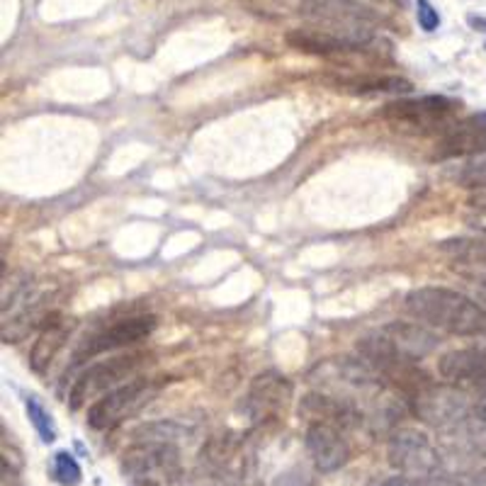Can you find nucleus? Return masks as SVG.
I'll return each instance as SVG.
<instances>
[{"label": "nucleus", "mask_w": 486, "mask_h": 486, "mask_svg": "<svg viewBox=\"0 0 486 486\" xmlns=\"http://www.w3.org/2000/svg\"><path fill=\"white\" fill-rule=\"evenodd\" d=\"M416 18H418V25L425 32H435L441 27V15H438V10L428 0H418L416 3Z\"/></svg>", "instance_id": "nucleus-23"}, {"label": "nucleus", "mask_w": 486, "mask_h": 486, "mask_svg": "<svg viewBox=\"0 0 486 486\" xmlns=\"http://www.w3.org/2000/svg\"><path fill=\"white\" fill-rule=\"evenodd\" d=\"M438 375L445 382L460 384V382H474L486 377V350L479 348H460L450 350L438 360Z\"/></svg>", "instance_id": "nucleus-15"}, {"label": "nucleus", "mask_w": 486, "mask_h": 486, "mask_svg": "<svg viewBox=\"0 0 486 486\" xmlns=\"http://www.w3.org/2000/svg\"><path fill=\"white\" fill-rule=\"evenodd\" d=\"M377 334L389 345L391 353L404 360H411V363H418L428 355H433L441 343L433 331H428L424 324H414V321H391L387 326H382Z\"/></svg>", "instance_id": "nucleus-11"}, {"label": "nucleus", "mask_w": 486, "mask_h": 486, "mask_svg": "<svg viewBox=\"0 0 486 486\" xmlns=\"http://www.w3.org/2000/svg\"><path fill=\"white\" fill-rule=\"evenodd\" d=\"M275 486H311V479L307 472L301 469H292V472H284L277 477Z\"/></svg>", "instance_id": "nucleus-24"}, {"label": "nucleus", "mask_w": 486, "mask_h": 486, "mask_svg": "<svg viewBox=\"0 0 486 486\" xmlns=\"http://www.w3.org/2000/svg\"><path fill=\"white\" fill-rule=\"evenodd\" d=\"M25 408H27V418H29V424L35 425L37 435L42 438V442L56 441V428H54L52 416H49V411L42 407V401H39L37 397H27Z\"/></svg>", "instance_id": "nucleus-21"}, {"label": "nucleus", "mask_w": 486, "mask_h": 486, "mask_svg": "<svg viewBox=\"0 0 486 486\" xmlns=\"http://www.w3.org/2000/svg\"><path fill=\"white\" fill-rule=\"evenodd\" d=\"M465 219L474 231L479 234H486V190L484 187H477L472 197L467 200V214Z\"/></svg>", "instance_id": "nucleus-22"}, {"label": "nucleus", "mask_w": 486, "mask_h": 486, "mask_svg": "<svg viewBox=\"0 0 486 486\" xmlns=\"http://www.w3.org/2000/svg\"><path fill=\"white\" fill-rule=\"evenodd\" d=\"M185 433V428L176 421H153V424H142L139 428H134L132 438L136 442H176Z\"/></svg>", "instance_id": "nucleus-19"}, {"label": "nucleus", "mask_w": 486, "mask_h": 486, "mask_svg": "<svg viewBox=\"0 0 486 486\" xmlns=\"http://www.w3.org/2000/svg\"><path fill=\"white\" fill-rule=\"evenodd\" d=\"M445 253H450L452 270L462 275L467 283L482 290L486 294V246L477 243V241H445L441 243Z\"/></svg>", "instance_id": "nucleus-14"}, {"label": "nucleus", "mask_w": 486, "mask_h": 486, "mask_svg": "<svg viewBox=\"0 0 486 486\" xmlns=\"http://www.w3.org/2000/svg\"><path fill=\"white\" fill-rule=\"evenodd\" d=\"M486 151V115H472L460 122H452L441 136L438 159H462L479 156Z\"/></svg>", "instance_id": "nucleus-12"}, {"label": "nucleus", "mask_w": 486, "mask_h": 486, "mask_svg": "<svg viewBox=\"0 0 486 486\" xmlns=\"http://www.w3.org/2000/svg\"><path fill=\"white\" fill-rule=\"evenodd\" d=\"M260 15H300L311 25H348V22H375L377 12L358 0H246Z\"/></svg>", "instance_id": "nucleus-2"}, {"label": "nucleus", "mask_w": 486, "mask_h": 486, "mask_svg": "<svg viewBox=\"0 0 486 486\" xmlns=\"http://www.w3.org/2000/svg\"><path fill=\"white\" fill-rule=\"evenodd\" d=\"M334 86L338 90H350L360 95H377V93L408 95L414 90L411 80L399 78V76H353V78H338Z\"/></svg>", "instance_id": "nucleus-18"}, {"label": "nucleus", "mask_w": 486, "mask_h": 486, "mask_svg": "<svg viewBox=\"0 0 486 486\" xmlns=\"http://www.w3.org/2000/svg\"><path fill=\"white\" fill-rule=\"evenodd\" d=\"M180 452L173 442H136L122 457V472L132 479H151L156 472L176 474Z\"/></svg>", "instance_id": "nucleus-10"}, {"label": "nucleus", "mask_w": 486, "mask_h": 486, "mask_svg": "<svg viewBox=\"0 0 486 486\" xmlns=\"http://www.w3.org/2000/svg\"><path fill=\"white\" fill-rule=\"evenodd\" d=\"M474 389H477L479 397H482V399H484V401H486V377H484V380H477V382H474Z\"/></svg>", "instance_id": "nucleus-27"}, {"label": "nucleus", "mask_w": 486, "mask_h": 486, "mask_svg": "<svg viewBox=\"0 0 486 486\" xmlns=\"http://www.w3.org/2000/svg\"><path fill=\"white\" fill-rule=\"evenodd\" d=\"M156 331V317L151 314H144V317H129L117 321L112 326L97 331L90 338H86L80 348L73 355V367L80 363H86L90 358L103 353H112L117 348H127V345H134L149 338L151 334Z\"/></svg>", "instance_id": "nucleus-8"}, {"label": "nucleus", "mask_w": 486, "mask_h": 486, "mask_svg": "<svg viewBox=\"0 0 486 486\" xmlns=\"http://www.w3.org/2000/svg\"><path fill=\"white\" fill-rule=\"evenodd\" d=\"M144 363H146V355L144 353H127L107 358L103 363L90 365L88 370L80 372L78 380L73 382L71 391H69V407H71V411H78L97 391H105V389L115 387V384H119L127 377H132Z\"/></svg>", "instance_id": "nucleus-6"}, {"label": "nucleus", "mask_w": 486, "mask_h": 486, "mask_svg": "<svg viewBox=\"0 0 486 486\" xmlns=\"http://www.w3.org/2000/svg\"><path fill=\"white\" fill-rule=\"evenodd\" d=\"M411 411L433 428H452L467 416L469 401L467 394L452 382H445V384L431 382L411 394Z\"/></svg>", "instance_id": "nucleus-5"}, {"label": "nucleus", "mask_w": 486, "mask_h": 486, "mask_svg": "<svg viewBox=\"0 0 486 486\" xmlns=\"http://www.w3.org/2000/svg\"><path fill=\"white\" fill-rule=\"evenodd\" d=\"M469 25L477 27V29H482V32H486V20L484 18H474V15H469Z\"/></svg>", "instance_id": "nucleus-26"}, {"label": "nucleus", "mask_w": 486, "mask_h": 486, "mask_svg": "<svg viewBox=\"0 0 486 486\" xmlns=\"http://www.w3.org/2000/svg\"><path fill=\"white\" fill-rule=\"evenodd\" d=\"M404 309L414 321L438 328L450 336L486 334V309L477 301L448 287H418L404 300Z\"/></svg>", "instance_id": "nucleus-1"}, {"label": "nucleus", "mask_w": 486, "mask_h": 486, "mask_svg": "<svg viewBox=\"0 0 486 486\" xmlns=\"http://www.w3.org/2000/svg\"><path fill=\"white\" fill-rule=\"evenodd\" d=\"M54 482L62 486H78L83 482V469L69 450H59L52 457Z\"/></svg>", "instance_id": "nucleus-20"}, {"label": "nucleus", "mask_w": 486, "mask_h": 486, "mask_svg": "<svg viewBox=\"0 0 486 486\" xmlns=\"http://www.w3.org/2000/svg\"><path fill=\"white\" fill-rule=\"evenodd\" d=\"M300 416L307 418L309 424H334L348 425L353 424L358 414L345 399H334L326 394H307L300 401Z\"/></svg>", "instance_id": "nucleus-17"}, {"label": "nucleus", "mask_w": 486, "mask_h": 486, "mask_svg": "<svg viewBox=\"0 0 486 486\" xmlns=\"http://www.w3.org/2000/svg\"><path fill=\"white\" fill-rule=\"evenodd\" d=\"M69 331L71 328L63 324L62 314H52V317L45 318V326L39 331L32 350H29V367L42 375V372L49 370V365L54 363L56 353L62 350V345L66 343L69 338Z\"/></svg>", "instance_id": "nucleus-16"}, {"label": "nucleus", "mask_w": 486, "mask_h": 486, "mask_svg": "<svg viewBox=\"0 0 486 486\" xmlns=\"http://www.w3.org/2000/svg\"><path fill=\"white\" fill-rule=\"evenodd\" d=\"M457 103L442 95L414 97V100H394L382 110V119H387L401 129L414 132H445L457 112Z\"/></svg>", "instance_id": "nucleus-3"}, {"label": "nucleus", "mask_w": 486, "mask_h": 486, "mask_svg": "<svg viewBox=\"0 0 486 486\" xmlns=\"http://www.w3.org/2000/svg\"><path fill=\"white\" fill-rule=\"evenodd\" d=\"M472 486H486V467H482L474 472V477H472Z\"/></svg>", "instance_id": "nucleus-25"}, {"label": "nucleus", "mask_w": 486, "mask_h": 486, "mask_svg": "<svg viewBox=\"0 0 486 486\" xmlns=\"http://www.w3.org/2000/svg\"><path fill=\"white\" fill-rule=\"evenodd\" d=\"M387 462L407 479L433 477L441 467L433 442L418 428H399L389 435Z\"/></svg>", "instance_id": "nucleus-4"}, {"label": "nucleus", "mask_w": 486, "mask_h": 486, "mask_svg": "<svg viewBox=\"0 0 486 486\" xmlns=\"http://www.w3.org/2000/svg\"><path fill=\"white\" fill-rule=\"evenodd\" d=\"M304 448L321 474H334L350 462V445L334 424H309L304 431Z\"/></svg>", "instance_id": "nucleus-9"}, {"label": "nucleus", "mask_w": 486, "mask_h": 486, "mask_svg": "<svg viewBox=\"0 0 486 486\" xmlns=\"http://www.w3.org/2000/svg\"><path fill=\"white\" fill-rule=\"evenodd\" d=\"M292 399V384L287 377L277 372H263L258 375L246 397V411L253 418H266V416L287 407Z\"/></svg>", "instance_id": "nucleus-13"}, {"label": "nucleus", "mask_w": 486, "mask_h": 486, "mask_svg": "<svg viewBox=\"0 0 486 486\" xmlns=\"http://www.w3.org/2000/svg\"><path fill=\"white\" fill-rule=\"evenodd\" d=\"M159 391V384L151 380H132L122 387L107 391L105 397L97 399L88 408V425L93 431H110L119 421L142 408L153 394Z\"/></svg>", "instance_id": "nucleus-7"}]
</instances>
